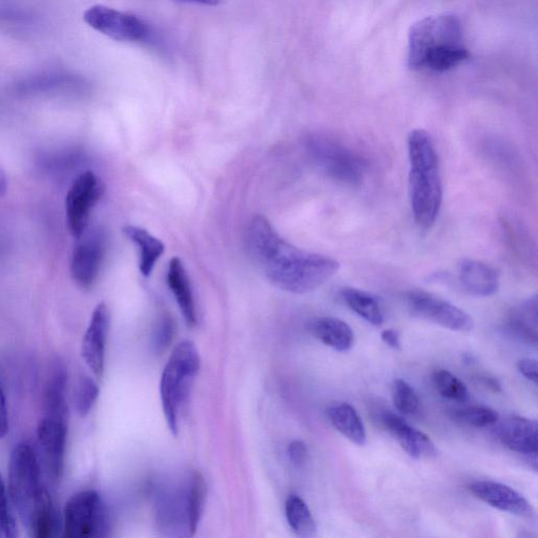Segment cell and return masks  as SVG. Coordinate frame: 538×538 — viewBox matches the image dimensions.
I'll return each instance as SVG.
<instances>
[{
  "instance_id": "cell-34",
  "label": "cell",
  "mask_w": 538,
  "mask_h": 538,
  "mask_svg": "<svg viewBox=\"0 0 538 538\" xmlns=\"http://www.w3.org/2000/svg\"><path fill=\"white\" fill-rule=\"evenodd\" d=\"M289 461L296 467H302L308 459V449L304 442L296 440L287 447Z\"/></svg>"
},
{
  "instance_id": "cell-21",
  "label": "cell",
  "mask_w": 538,
  "mask_h": 538,
  "mask_svg": "<svg viewBox=\"0 0 538 538\" xmlns=\"http://www.w3.org/2000/svg\"><path fill=\"white\" fill-rule=\"evenodd\" d=\"M327 417L347 440L358 446L366 445V428L355 407L348 403H335L328 407Z\"/></svg>"
},
{
  "instance_id": "cell-35",
  "label": "cell",
  "mask_w": 538,
  "mask_h": 538,
  "mask_svg": "<svg viewBox=\"0 0 538 538\" xmlns=\"http://www.w3.org/2000/svg\"><path fill=\"white\" fill-rule=\"evenodd\" d=\"M517 369L533 384H537V361L535 359H523L517 362Z\"/></svg>"
},
{
  "instance_id": "cell-22",
  "label": "cell",
  "mask_w": 538,
  "mask_h": 538,
  "mask_svg": "<svg viewBox=\"0 0 538 538\" xmlns=\"http://www.w3.org/2000/svg\"><path fill=\"white\" fill-rule=\"evenodd\" d=\"M123 234L126 235L140 251L139 269L144 277H150L155 265L165 251L164 244L151 235L142 227L128 225L123 227Z\"/></svg>"
},
{
  "instance_id": "cell-24",
  "label": "cell",
  "mask_w": 538,
  "mask_h": 538,
  "mask_svg": "<svg viewBox=\"0 0 538 538\" xmlns=\"http://www.w3.org/2000/svg\"><path fill=\"white\" fill-rule=\"evenodd\" d=\"M340 296L354 313L369 324L381 326L384 323L381 305L374 296L353 287L343 288Z\"/></svg>"
},
{
  "instance_id": "cell-2",
  "label": "cell",
  "mask_w": 538,
  "mask_h": 538,
  "mask_svg": "<svg viewBox=\"0 0 538 538\" xmlns=\"http://www.w3.org/2000/svg\"><path fill=\"white\" fill-rule=\"evenodd\" d=\"M9 496L20 521L35 538H51L62 529L60 514L41 478L33 448L22 443L13 449L9 463Z\"/></svg>"
},
{
  "instance_id": "cell-37",
  "label": "cell",
  "mask_w": 538,
  "mask_h": 538,
  "mask_svg": "<svg viewBox=\"0 0 538 538\" xmlns=\"http://www.w3.org/2000/svg\"><path fill=\"white\" fill-rule=\"evenodd\" d=\"M382 341L390 348L399 350L401 348L400 335L395 329H385L381 334Z\"/></svg>"
},
{
  "instance_id": "cell-26",
  "label": "cell",
  "mask_w": 538,
  "mask_h": 538,
  "mask_svg": "<svg viewBox=\"0 0 538 538\" xmlns=\"http://www.w3.org/2000/svg\"><path fill=\"white\" fill-rule=\"evenodd\" d=\"M285 516L289 528L303 538H312L317 535V524L307 504L299 495H289L285 502Z\"/></svg>"
},
{
  "instance_id": "cell-1",
  "label": "cell",
  "mask_w": 538,
  "mask_h": 538,
  "mask_svg": "<svg viewBox=\"0 0 538 538\" xmlns=\"http://www.w3.org/2000/svg\"><path fill=\"white\" fill-rule=\"evenodd\" d=\"M248 247L267 280L291 294L304 295L316 291L340 269L336 259L306 252L288 243L261 215L251 221Z\"/></svg>"
},
{
  "instance_id": "cell-6",
  "label": "cell",
  "mask_w": 538,
  "mask_h": 538,
  "mask_svg": "<svg viewBox=\"0 0 538 538\" xmlns=\"http://www.w3.org/2000/svg\"><path fill=\"white\" fill-rule=\"evenodd\" d=\"M306 149L317 167L333 180L356 185L366 175L364 158L335 139L323 135L310 136L306 140Z\"/></svg>"
},
{
  "instance_id": "cell-23",
  "label": "cell",
  "mask_w": 538,
  "mask_h": 538,
  "mask_svg": "<svg viewBox=\"0 0 538 538\" xmlns=\"http://www.w3.org/2000/svg\"><path fill=\"white\" fill-rule=\"evenodd\" d=\"M537 321L538 307L537 297L534 296L515 306L507 320V325L512 334L520 339L537 344Z\"/></svg>"
},
{
  "instance_id": "cell-27",
  "label": "cell",
  "mask_w": 538,
  "mask_h": 538,
  "mask_svg": "<svg viewBox=\"0 0 538 538\" xmlns=\"http://www.w3.org/2000/svg\"><path fill=\"white\" fill-rule=\"evenodd\" d=\"M432 384L443 398L451 401L466 403L469 400L467 386L450 371L438 369L432 374Z\"/></svg>"
},
{
  "instance_id": "cell-33",
  "label": "cell",
  "mask_w": 538,
  "mask_h": 538,
  "mask_svg": "<svg viewBox=\"0 0 538 538\" xmlns=\"http://www.w3.org/2000/svg\"><path fill=\"white\" fill-rule=\"evenodd\" d=\"M174 336V324L170 318L162 319L157 325L154 337L156 349L167 347Z\"/></svg>"
},
{
  "instance_id": "cell-19",
  "label": "cell",
  "mask_w": 538,
  "mask_h": 538,
  "mask_svg": "<svg viewBox=\"0 0 538 538\" xmlns=\"http://www.w3.org/2000/svg\"><path fill=\"white\" fill-rule=\"evenodd\" d=\"M309 330L316 339L339 353H347L354 347V330L341 319L334 317L315 319L309 324Z\"/></svg>"
},
{
  "instance_id": "cell-4",
  "label": "cell",
  "mask_w": 538,
  "mask_h": 538,
  "mask_svg": "<svg viewBox=\"0 0 538 538\" xmlns=\"http://www.w3.org/2000/svg\"><path fill=\"white\" fill-rule=\"evenodd\" d=\"M409 194L413 218L421 230L436 224L443 203L440 159L432 137L413 130L408 137Z\"/></svg>"
},
{
  "instance_id": "cell-17",
  "label": "cell",
  "mask_w": 538,
  "mask_h": 538,
  "mask_svg": "<svg viewBox=\"0 0 538 538\" xmlns=\"http://www.w3.org/2000/svg\"><path fill=\"white\" fill-rule=\"evenodd\" d=\"M537 431L538 425L535 420L524 417H511L504 421L498 430L501 443L509 450L525 455L537 465Z\"/></svg>"
},
{
  "instance_id": "cell-31",
  "label": "cell",
  "mask_w": 538,
  "mask_h": 538,
  "mask_svg": "<svg viewBox=\"0 0 538 538\" xmlns=\"http://www.w3.org/2000/svg\"><path fill=\"white\" fill-rule=\"evenodd\" d=\"M17 535L16 521L9 502V492L2 474H0V538H15Z\"/></svg>"
},
{
  "instance_id": "cell-10",
  "label": "cell",
  "mask_w": 538,
  "mask_h": 538,
  "mask_svg": "<svg viewBox=\"0 0 538 538\" xmlns=\"http://www.w3.org/2000/svg\"><path fill=\"white\" fill-rule=\"evenodd\" d=\"M68 416L44 412L37 427L41 460L49 480L57 484L65 470Z\"/></svg>"
},
{
  "instance_id": "cell-15",
  "label": "cell",
  "mask_w": 538,
  "mask_h": 538,
  "mask_svg": "<svg viewBox=\"0 0 538 538\" xmlns=\"http://www.w3.org/2000/svg\"><path fill=\"white\" fill-rule=\"evenodd\" d=\"M468 490L478 500L494 509L532 519L534 510L528 500L513 488L492 481H477L469 484Z\"/></svg>"
},
{
  "instance_id": "cell-16",
  "label": "cell",
  "mask_w": 538,
  "mask_h": 538,
  "mask_svg": "<svg viewBox=\"0 0 538 538\" xmlns=\"http://www.w3.org/2000/svg\"><path fill=\"white\" fill-rule=\"evenodd\" d=\"M381 422L410 458L428 460L436 457V445L433 444L427 434L409 425L396 413L385 412Z\"/></svg>"
},
{
  "instance_id": "cell-39",
  "label": "cell",
  "mask_w": 538,
  "mask_h": 538,
  "mask_svg": "<svg viewBox=\"0 0 538 538\" xmlns=\"http://www.w3.org/2000/svg\"><path fill=\"white\" fill-rule=\"evenodd\" d=\"M483 381L489 388L493 389L494 391H501L502 389L501 384L496 379L486 377V378H483Z\"/></svg>"
},
{
  "instance_id": "cell-36",
  "label": "cell",
  "mask_w": 538,
  "mask_h": 538,
  "mask_svg": "<svg viewBox=\"0 0 538 538\" xmlns=\"http://www.w3.org/2000/svg\"><path fill=\"white\" fill-rule=\"evenodd\" d=\"M9 430L8 408L5 393L0 386V440L7 436Z\"/></svg>"
},
{
  "instance_id": "cell-11",
  "label": "cell",
  "mask_w": 538,
  "mask_h": 538,
  "mask_svg": "<svg viewBox=\"0 0 538 538\" xmlns=\"http://www.w3.org/2000/svg\"><path fill=\"white\" fill-rule=\"evenodd\" d=\"M105 184L92 171L81 173L66 197V214L70 233L80 238L88 230L93 209L105 194Z\"/></svg>"
},
{
  "instance_id": "cell-9",
  "label": "cell",
  "mask_w": 538,
  "mask_h": 538,
  "mask_svg": "<svg viewBox=\"0 0 538 538\" xmlns=\"http://www.w3.org/2000/svg\"><path fill=\"white\" fill-rule=\"evenodd\" d=\"M84 19L95 31L120 43H144L151 36V29L138 16L106 6L89 8Z\"/></svg>"
},
{
  "instance_id": "cell-5",
  "label": "cell",
  "mask_w": 538,
  "mask_h": 538,
  "mask_svg": "<svg viewBox=\"0 0 538 538\" xmlns=\"http://www.w3.org/2000/svg\"><path fill=\"white\" fill-rule=\"evenodd\" d=\"M199 369L198 349L191 341L179 343L163 369L160 380V399L165 421L174 436L178 434L180 412L189 398Z\"/></svg>"
},
{
  "instance_id": "cell-25",
  "label": "cell",
  "mask_w": 538,
  "mask_h": 538,
  "mask_svg": "<svg viewBox=\"0 0 538 538\" xmlns=\"http://www.w3.org/2000/svg\"><path fill=\"white\" fill-rule=\"evenodd\" d=\"M186 528L188 535H194L198 529L204 509L206 485L199 472H193L185 484Z\"/></svg>"
},
{
  "instance_id": "cell-40",
  "label": "cell",
  "mask_w": 538,
  "mask_h": 538,
  "mask_svg": "<svg viewBox=\"0 0 538 538\" xmlns=\"http://www.w3.org/2000/svg\"><path fill=\"white\" fill-rule=\"evenodd\" d=\"M7 177L5 173L0 170V196H4L7 192Z\"/></svg>"
},
{
  "instance_id": "cell-13",
  "label": "cell",
  "mask_w": 538,
  "mask_h": 538,
  "mask_svg": "<svg viewBox=\"0 0 538 538\" xmlns=\"http://www.w3.org/2000/svg\"><path fill=\"white\" fill-rule=\"evenodd\" d=\"M78 239L71 261V276L80 288L91 289L106 258L108 236L102 227H94Z\"/></svg>"
},
{
  "instance_id": "cell-20",
  "label": "cell",
  "mask_w": 538,
  "mask_h": 538,
  "mask_svg": "<svg viewBox=\"0 0 538 538\" xmlns=\"http://www.w3.org/2000/svg\"><path fill=\"white\" fill-rule=\"evenodd\" d=\"M168 284L173 293L186 324L194 327L197 323L196 304L191 282L179 258L171 260L168 272Z\"/></svg>"
},
{
  "instance_id": "cell-12",
  "label": "cell",
  "mask_w": 538,
  "mask_h": 538,
  "mask_svg": "<svg viewBox=\"0 0 538 538\" xmlns=\"http://www.w3.org/2000/svg\"><path fill=\"white\" fill-rule=\"evenodd\" d=\"M406 305L412 316L443 328L458 333H469L473 329V320L463 309L432 294L410 292L406 296Z\"/></svg>"
},
{
  "instance_id": "cell-18",
  "label": "cell",
  "mask_w": 538,
  "mask_h": 538,
  "mask_svg": "<svg viewBox=\"0 0 538 538\" xmlns=\"http://www.w3.org/2000/svg\"><path fill=\"white\" fill-rule=\"evenodd\" d=\"M459 281L467 294L478 298L491 297L500 288L499 273L477 260L466 259L460 263Z\"/></svg>"
},
{
  "instance_id": "cell-29",
  "label": "cell",
  "mask_w": 538,
  "mask_h": 538,
  "mask_svg": "<svg viewBox=\"0 0 538 538\" xmlns=\"http://www.w3.org/2000/svg\"><path fill=\"white\" fill-rule=\"evenodd\" d=\"M392 401L404 416L416 417L421 412V401L415 389L406 381L396 380L392 384Z\"/></svg>"
},
{
  "instance_id": "cell-38",
  "label": "cell",
  "mask_w": 538,
  "mask_h": 538,
  "mask_svg": "<svg viewBox=\"0 0 538 538\" xmlns=\"http://www.w3.org/2000/svg\"><path fill=\"white\" fill-rule=\"evenodd\" d=\"M177 2L185 3V4L216 7V6H219L223 2V0H177Z\"/></svg>"
},
{
  "instance_id": "cell-30",
  "label": "cell",
  "mask_w": 538,
  "mask_h": 538,
  "mask_svg": "<svg viewBox=\"0 0 538 538\" xmlns=\"http://www.w3.org/2000/svg\"><path fill=\"white\" fill-rule=\"evenodd\" d=\"M99 397L98 384L92 378L85 376L79 380L75 408L80 417H87Z\"/></svg>"
},
{
  "instance_id": "cell-41",
  "label": "cell",
  "mask_w": 538,
  "mask_h": 538,
  "mask_svg": "<svg viewBox=\"0 0 538 538\" xmlns=\"http://www.w3.org/2000/svg\"><path fill=\"white\" fill-rule=\"evenodd\" d=\"M0 16H2V12H0Z\"/></svg>"
},
{
  "instance_id": "cell-3",
  "label": "cell",
  "mask_w": 538,
  "mask_h": 538,
  "mask_svg": "<svg viewBox=\"0 0 538 538\" xmlns=\"http://www.w3.org/2000/svg\"><path fill=\"white\" fill-rule=\"evenodd\" d=\"M470 58L460 19L451 14L425 17L410 28L408 67L444 73Z\"/></svg>"
},
{
  "instance_id": "cell-8",
  "label": "cell",
  "mask_w": 538,
  "mask_h": 538,
  "mask_svg": "<svg viewBox=\"0 0 538 538\" xmlns=\"http://www.w3.org/2000/svg\"><path fill=\"white\" fill-rule=\"evenodd\" d=\"M90 91L89 81L69 71H44L19 79L13 92L20 97H80Z\"/></svg>"
},
{
  "instance_id": "cell-7",
  "label": "cell",
  "mask_w": 538,
  "mask_h": 538,
  "mask_svg": "<svg viewBox=\"0 0 538 538\" xmlns=\"http://www.w3.org/2000/svg\"><path fill=\"white\" fill-rule=\"evenodd\" d=\"M62 531L68 538H99L110 531L108 507L95 490L81 491L66 505Z\"/></svg>"
},
{
  "instance_id": "cell-14",
  "label": "cell",
  "mask_w": 538,
  "mask_h": 538,
  "mask_svg": "<svg viewBox=\"0 0 538 538\" xmlns=\"http://www.w3.org/2000/svg\"><path fill=\"white\" fill-rule=\"evenodd\" d=\"M111 314L106 303L98 304L81 344V356L93 375L100 379L105 372L107 341L110 333Z\"/></svg>"
},
{
  "instance_id": "cell-28",
  "label": "cell",
  "mask_w": 538,
  "mask_h": 538,
  "mask_svg": "<svg viewBox=\"0 0 538 538\" xmlns=\"http://www.w3.org/2000/svg\"><path fill=\"white\" fill-rule=\"evenodd\" d=\"M451 418L460 424L474 428H487L499 421L498 412L482 406H471L454 409Z\"/></svg>"
},
{
  "instance_id": "cell-32",
  "label": "cell",
  "mask_w": 538,
  "mask_h": 538,
  "mask_svg": "<svg viewBox=\"0 0 538 538\" xmlns=\"http://www.w3.org/2000/svg\"><path fill=\"white\" fill-rule=\"evenodd\" d=\"M78 155L75 153H55L48 155L43 160L44 167L49 171L62 172L73 167V163L77 161Z\"/></svg>"
}]
</instances>
